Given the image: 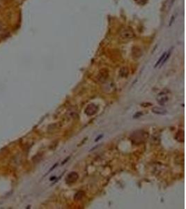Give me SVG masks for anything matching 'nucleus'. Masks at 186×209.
<instances>
[{"instance_id":"nucleus-1","label":"nucleus","mask_w":186,"mask_h":209,"mask_svg":"<svg viewBox=\"0 0 186 209\" xmlns=\"http://www.w3.org/2000/svg\"><path fill=\"white\" fill-rule=\"evenodd\" d=\"M120 38L123 40H129L135 37V33L130 27H125L121 29L119 33Z\"/></svg>"},{"instance_id":"nucleus-2","label":"nucleus","mask_w":186,"mask_h":209,"mask_svg":"<svg viewBox=\"0 0 186 209\" xmlns=\"http://www.w3.org/2000/svg\"><path fill=\"white\" fill-rule=\"evenodd\" d=\"M77 179H78V174H77V173L75 172V171H72V172L68 174L66 179V182L68 184H73V183L76 182Z\"/></svg>"},{"instance_id":"nucleus-3","label":"nucleus","mask_w":186,"mask_h":209,"mask_svg":"<svg viewBox=\"0 0 186 209\" xmlns=\"http://www.w3.org/2000/svg\"><path fill=\"white\" fill-rule=\"evenodd\" d=\"M98 111V107L94 104L89 105L86 109H85V113L88 116H93Z\"/></svg>"},{"instance_id":"nucleus-4","label":"nucleus","mask_w":186,"mask_h":209,"mask_svg":"<svg viewBox=\"0 0 186 209\" xmlns=\"http://www.w3.org/2000/svg\"><path fill=\"white\" fill-rule=\"evenodd\" d=\"M108 75H109V73H108V71L107 70H101V71L99 72V74H98V80L101 82H104L105 80H107Z\"/></svg>"},{"instance_id":"nucleus-5","label":"nucleus","mask_w":186,"mask_h":209,"mask_svg":"<svg viewBox=\"0 0 186 209\" xmlns=\"http://www.w3.org/2000/svg\"><path fill=\"white\" fill-rule=\"evenodd\" d=\"M152 112H154V114L159 115H165L167 112L166 109L160 107H154L152 108Z\"/></svg>"},{"instance_id":"nucleus-6","label":"nucleus","mask_w":186,"mask_h":209,"mask_svg":"<svg viewBox=\"0 0 186 209\" xmlns=\"http://www.w3.org/2000/svg\"><path fill=\"white\" fill-rule=\"evenodd\" d=\"M84 196V192L82 191H79V192H77L74 196V200L75 201H79L83 198V197Z\"/></svg>"},{"instance_id":"nucleus-7","label":"nucleus","mask_w":186,"mask_h":209,"mask_svg":"<svg viewBox=\"0 0 186 209\" xmlns=\"http://www.w3.org/2000/svg\"><path fill=\"white\" fill-rule=\"evenodd\" d=\"M168 101V98L167 97V96H164V97H162L160 99H158V102L160 103V105H164V103H167Z\"/></svg>"},{"instance_id":"nucleus-8","label":"nucleus","mask_w":186,"mask_h":209,"mask_svg":"<svg viewBox=\"0 0 186 209\" xmlns=\"http://www.w3.org/2000/svg\"><path fill=\"white\" fill-rule=\"evenodd\" d=\"M169 56H170V52H167V53H166V55H165V56H164V59H163V60H162V61L161 62V66H162V65H163V64H164V63H165V62H166V61H167V59H168V58H169Z\"/></svg>"},{"instance_id":"nucleus-9","label":"nucleus","mask_w":186,"mask_h":209,"mask_svg":"<svg viewBox=\"0 0 186 209\" xmlns=\"http://www.w3.org/2000/svg\"><path fill=\"white\" fill-rule=\"evenodd\" d=\"M166 53H167V52H164V54H162V55L161 56V57L160 58V59L158 60V62H157L156 65H155V67H157V66H158L159 65V64H161V62L162 61V60H163L164 57V56H165V55H166Z\"/></svg>"},{"instance_id":"nucleus-10","label":"nucleus","mask_w":186,"mask_h":209,"mask_svg":"<svg viewBox=\"0 0 186 209\" xmlns=\"http://www.w3.org/2000/svg\"><path fill=\"white\" fill-rule=\"evenodd\" d=\"M141 115H142V113H141V112H137L136 114L134 115V116H133V118H134V119L139 118V117L141 116Z\"/></svg>"},{"instance_id":"nucleus-11","label":"nucleus","mask_w":186,"mask_h":209,"mask_svg":"<svg viewBox=\"0 0 186 209\" xmlns=\"http://www.w3.org/2000/svg\"><path fill=\"white\" fill-rule=\"evenodd\" d=\"M141 105L142 107H149L148 105H151V103H141Z\"/></svg>"},{"instance_id":"nucleus-12","label":"nucleus","mask_w":186,"mask_h":209,"mask_svg":"<svg viewBox=\"0 0 186 209\" xmlns=\"http://www.w3.org/2000/svg\"><path fill=\"white\" fill-rule=\"evenodd\" d=\"M69 158H70L69 157H68V158H66V160H65V161H63V163H62V165H63V164H65L66 163V162H67V161H68V160H69Z\"/></svg>"},{"instance_id":"nucleus-13","label":"nucleus","mask_w":186,"mask_h":209,"mask_svg":"<svg viewBox=\"0 0 186 209\" xmlns=\"http://www.w3.org/2000/svg\"><path fill=\"white\" fill-rule=\"evenodd\" d=\"M101 137H102V135H100L99 137H98V138H96V140H95V141H96V142L98 141V140H99V139H100V138H101Z\"/></svg>"}]
</instances>
